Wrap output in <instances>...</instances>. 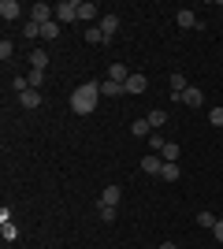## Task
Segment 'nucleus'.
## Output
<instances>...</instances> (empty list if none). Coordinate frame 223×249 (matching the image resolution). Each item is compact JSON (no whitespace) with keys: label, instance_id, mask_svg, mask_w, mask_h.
Listing matches in <instances>:
<instances>
[{"label":"nucleus","instance_id":"nucleus-1","mask_svg":"<svg viewBox=\"0 0 223 249\" xmlns=\"http://www.w3.org/2000/svg\"><path fill=\"white\" fill-rule=\"evenodd\" d=\"M101 101V82H82L78 89L71 93V112L74 115H89Z\"/></svg>","mask_w":223,"mask_h":249},{"label":"nucleus","instance_id":"nucleus-2","mask_svg":"<svg viewBox=\"0 0 223 249\" xmlns=\"http://www.w3.org/2000/svg\"><path fill=\"white\" fill-rule=\"evenodd\" d=\"M78 4H82V0H60V4H56V22H60V26H71V22L78 19Z\"/></svg>","mask_w":223,"mask_h":249},{"label":"nucleus","instance_id":"nucleus-3","mask_svg":"<svg viewBox=\"0 0 223 249\" xmlns=\"http://www.w3.org/2000/svg\"><path fill=\"white\" fill-rule=\"evenodd\" d=\"M30 22H37V26L56 22V8H52V4H45V0H37V4L30 8Z\"/></svg>","mask_w":223,"mask_h":249},{"label":"nucleus","instance_id":"nucleus-4","mask_svg":"<svg viewBox=\"0 0 223 249\" xmlns=\"http://www.w3.org/2000/svg\"><path fill=\"white\" fill-rule=\"evenodd\" d=\"M19 15H22V4H19V0H0V19H4V22H15Z\"/></svg>","mask_w":223,"mask_h":249},{"label":"nucleus","instance_id":"nucleus-5","mask_svg":"<svg viewBox=\"0 0 223 249\" xmlns=\"http://www.w3.org/2000/svg\"><path fill=\"white\" fill-rule=\"evenodd\" d=\"M175 22H179L182 30H201V26H205V22L197 19V15H193V11H186V8H182L179 15H175Z\"/></svg>","mask_w":223,"mask_h":249},{"label":"nucleus","instance_id":"nucleus-6","mask_svg":"<svg viewBox=\"0 0 223 249\" xmlns=\"http://www.w3.org/2000/svg\"><path fill=\"white\" fill-rule=\"evenodd\" d=\"M78 19L82 22H101V11H97L93 0H82V4H78Z\"/></svg>","mask_w":223,"mask_h":249},{"label":"nucleus","instance_id":"nucleus-7","mask_svg":"<svg viewBox=\"0 0 223 249\" xmlns=\"http://www.w3.org/2000/svg\"><path fill=\"white\" fill-rule=\"evenodd\" d=\"M82 41H86V45H93V49H104V45H112V41L104 37V30H101V26H89Z\"/></svg>","mask_w":223,"mask_h":249},{"label":"nucleus","instance_id":"nucleus-8","mask_svg":"<svg viewBox=\"0 0 223 249\" xmlns=\"http://www.w3.org/2000/svg\"><path fill=\"white\" fill-rule=\"evenodd\" d=\"M119 201H123V186H104V190H101V205L119 208Z\"/></svg>","mask_w":223,"mask_h":249},{"label":"nucleus","instance_id":"nucleus-9","mask_svg":"<svg viewBox=\"0 0 223 249\" xmlns=\"http://www.w3.org/2000/svg\"><path fill=\"white\" fill-rule=\"evenodd\" d=\"M97 26H101V30H104V37L112 41V37L119 34V15H101V22H97Z\"/></svg>","mask_w":223,"mask_h":249},{"label":"nucleus","instance_id":"nucleus-10","mask_svg":"<svg viewBox=\"0 0 223 249\" xmlns=\"http://www.w3.org/2000/svg\"><path fill=\"white\" fill-rule=\"evenodd\" d=\"M145 89H149V78H145L141 71H134V74L127 78V93H145Z\"/></svg>","mask_w":223,"mask_h":249},{"label":"nucleus","instance_id":"nucleus-11","mask_svg":"<svg viewBox=\"0 0 223 249\" xmlns=\"http://www.w3.org/2000/svg\"><path fill=\"white\" fill-rule=\"evenodd\" d=\"M123 93H127V86H123V82H112V78L101 82V97H123Z\"/></svg>","mask_w":223,"mask_h":249},{"label":"nucleus","instance_id":"nucleus-12","mask_svg":"<svg viewBox=\"0 0 223 249\" xmlns=\"http://www.w3.org/2000/svg\"><path fill=\"white\" fill-rule=\"evenodd\" d=\"M182 104H186V108H201V104H205V93L197 89V86H190V89L182 93Z\"/></svg>","mask_w":223,"mask_h":249},{"label":"nucleus","instance_id":"nucleus-13","mask_svg":"<svg viewBox=\"0 0 223 249\" xmlns=\"http://www.w3.org/2000/svg\"><path fill=\"white\" fill-rule=\"evenodd\" d=\"M130 74H134V71H127V63H112V67H108V78H112V82H123V86H127Z\"/></svg>","mask_w":223,"mask_h":249},{"label":"nucleus","instance_id":"nucleus-14","mask_svg":"<svg viewBox=\"0 0 223 249\" xmlns=\"http://www.w3.org/2000/svg\"><path fill=\"white\" fill-rule=\"evenodd\" d=\"M160 167H164V156H145V160H141V171H145V175H160Z\"/></svg>","mask_w":223,"mask_h":249},{"label":"nucleus","instance_id":"nucleus-15","mask_svg":"<svg viewBox=\"0 0 223 249\" xmlns=\"http://www.w3.org/2000/svg\"><path fill=\"white\" fill-rule=\"evenodd\" d=\"M30 67H34V71H45V67H49V52H45V49H34L30 52Z\"/></svg>","mask_w":223,"mask_h":249},{"label":"nucleus","instance_id":"nucleus-16","mask_svg":"<svg viewBox=\"0 0 223 249\" xmlns=\"http://www.w3.org/2000/svg\"><path fill=\"white\" fill-rule=\"evenodd\" d=\"M22 108H41V89H26V93L19 97Z\"/></svg>","mask_w":223,"mask_h":249},{"label":"nucleus","instance_id":"nucleus-17","mask_svg":"<svg viewBox=\"0 0 223 249\" xmlns=\"http://www.w3.org/2000/svg\"><path fill=\"white\" fill-rule=\"evenodd\" d=\"M130 134H134V138H149V134H153L149 119H134V123H130Z\"/></svg>","mask_w":223,"mask_h":249},{"label":"nucleus","instance_id":"nucleus-18","mask_svg":"<svg viewBox=\"0 0 223 249\" xmlns=\"http://www.w3.org/2000/svg\"><path fill=\"white\" fill-rule=\"evenodd\" d=\"M190 86H186V74L182 71H171V93H186Z\"/></svg>","mask_w":223,"mask_h":249},{"label":"nucleus","instance_id":"nucleus-19","mask_svg":"<svg viewBox=\"0 0 223 249\" xmlns=\"http://www.w3.org/2000/svg\"><path fill=\"white\" fill-rule=\"evenodd\" d=\"M60 30H64L60 22H45V26H41V41H56V37H60Z\"/></svg>","mask_w":223,"mask_h":249},{"label":"nucleus","instance_id":"nucleus-20","mask_svg":"<svg viewBox=\"0 0 223 249\" xmlns=\"http://www.w3.org/2000/svg\"><path fill=\"white\" fill-rule=\"evenodd\" d=\"M97 216H101V223H116L119 212H116L112 205H97Z\"/></svg>","mask_w":223,"mask_h":249},{"label":"nucleus","instance_id":"nucleus-21","mask_svg":"<svg viewBox=\"0 0 223 249\" xmlns=\"http://www.w3.org/2000/svg\"><path fill=\"white\" fill-rule=\"evenodd\" d=\"M145 119H149V126H153V130H160V126L168 123V112H160V108H153V112H149Z\"/></svg>","mask_w":223,"mask_h":249},{"label":"nucleus","instance_id":"nucleus-22","mask_svg":"<svg viewBox=\"0 0 223 249\" xmlns=\"http://www.w3.org/2000/svg\"><path fill=\"white\" fill-rule=\"evenodd\" d=\"M11 89H15V97H22L30 89V78H26V74H15V78H11Z\"/></svg>","mask_w":223,"mask_h":249},{"label":"nucleus","instance_id":"nucleus-23","mask_svg":"<svg viewBox=\"0 0 223 249\" xmlns=\"http://www.w3.org/2000/svg\"><path fill=\"white\" fill-rule=\"evenodd\" d=\"M160 178H164V182H175V178H179V164H168V160H164V167H160Z\"/></svg>","mask_w":223,"mask_h":249},{"label":"nucleus","instance_id":"nucleus-24","mask_svg":"<svg viewBox=\"0 0 223 249\" xmlns=\"http://www.w3.org/2000/svg\"><path fill=\"white\" fill-rule=\"evenodd\" d=\"M145 142H149V149H153V153H164V145H168V142H164V134H160V130H153V134H149Z\"/></svg>","mask_w":223,"mask_h":249},{"label":"nucleus","instance_id":"nucleus-25","mask_svg":"<svg viewBox=\"0 0 223 249\" xmlns=\"http://www.w3.org/2000/svg\"><path fill=\"white\" fill-rule=\"evenodd\" d=\"M0 234H4V242H15L19 238V227L15 223H0Z\"/></svg>","mask_w":223,"mask_h":249},{"label":"nucleus","instance_id":"nucleus-26","mask_svg":"<svg viewBox=\"0 0 223 249\" xmlns=\"http://www.w3.org/2000/svg\"><path fill=\"white\" fill-rule=\"evenodd\" d=\"M197 227L212 231V227H216V216H212V212H197Z\"/></svg>","mask_w":223,"mask_h":249},{"label":"nucleus","instance_id":"nucleus-27","mask_svg":"<svg viewBox=\"0 0 223 249\" xmlns=\"http://www.w3.org/2000/svg\"><path fill=\"white\" fill-rule=\"evenodd\" d=\"M164 160H168V164H175V160H179V145H175V142H168V145H164Z\"/></svg>","mask_w":223,"mask_h":249},{"label":"nucleus","instance_id":"nucleus-28","mask_svg":"<svg viewBox=\"0 0 223 249\" xmlns=\"http://www.w3.org/2000/svg\"><path fill=\"white\" fill-rule=\"evenodd\" d=\"M11 56H15V45L4 37V41H0V60H11Z\"/></svg>","mask_w":223,"mask_h":249},{"label":"nucleus","instance_id":"nucleus-29","mask_svg":"<svg viewBox=\"0 0 223 249\" xmlns=\"http://www.w3.org/2000/svg\"><path fill=\"white\" fill-rule=\"evenodd\" d=\"M26 78H30V89H41V82H45V71H30Z\"/></svg>","mask_w":223,"mask_h":249},{"label":"nucleus","instance_id":"nucleus-30","mask_svg":"<svg viewBox=\"0 0 223 249\" xmlns=\"http://www.w3.org/2000/svg\"><path fill=\"white\" fill-rule=\"evenodd\" d=\"M208 123H212V126H223V108H220V104L208 112Z\"/></svg>","mask_w":223,"mask_h":249},{"label":"nucleus","instance_id":"nucleus-31","mask_svg":"<svg viewBox=\"0 0 223 249\" xmlns=\"http://www.w3.org/2000/svg\"><path fill=\"white\" fill-rule=\"evenodd\" d=\"M22 37H41V26H37V22H26V26H22Z\"/></svg>","mask_w":223,"mask_h":249},{"label":"nucleus","instance_id":"nucleus-32","mask_svg":"<svg viewBox=\"0 0 223 249\" xmlns=\"http://www.w3.org/2000/svg\"><path fill=\"white\" fill-rule=\"evenodd\" d=\"M212 234H216V242H223V219H216V227H212Z\"/></svg>","mask_w":223,"mask_h":249},{"label":"nucleus","instance_id":"nucleus-33","mask_svg":"<svg viewBox=\"0 0 223 249\" xmlns=\"http://www.w3.org/2000/svg\"><path fill=\"white\" fill-rule=\"evenodd\" d=\"M160 249H179V246H175V242H164V246H160Z\"/></svg>","mask_w":223,"mask_h":249}]
</instances>
